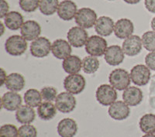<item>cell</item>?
I'll use <instances>...</instances> for the list:
<instances>
[{"label":"cell","instance_id":"83f0119b","mask_svg":"<svg viewBox=\"0 0 155 137\" xmlns=\"http://www.w3.org/2000/svg\"><path fill=\"white\" fill-rule=\"evenodd\" d=\"M42 99L41 91L34 88L27 90L24 94L25 104L32 108L38 107L41 104Z\"/></svg>","mask_w":155,"mask_h":137},{"label":"cell","instance_id":"f6af8a7d","mask_svg":"<svg viewBox=\"0 0 155 137\" xmlns=\"http://www.w3.org/2000/svg\"><path fill=\"white\" fill-rule=\"evenodd\" d=\"M0 26H1V27H2V32H1V35H2V34H3V33H4V28H3V23H2V22L0 23Z\"/></svg>","mask_w":155,"mask_h":137},{"label":"cell","instance_id":"60d3db41","mask_svg":"<svg viewBox=\"0 0 155 137\" xmlns=\"http://www.w3.org/2000/svg\"><path fill=\"white\" fill-rule=\"evenodd\" d=\"M149 103H150V106H151L152 109H155V95L154 96H150V99H149Z\"/></svg>","mask_w":155,"mask_h":137},{"label":"cell","instance_id":"9c48e42d","mask_svg":"<svg viewBox=\"0 0 155 137\" xmlns=\"http://www.w3.org/2000/svg\"><path fill=\"white\" fill-rule=\"evenodd\" d=\"M51 45L52 44L48 38L44 37H38L30 44V54L34 57H45L51 51Z\"/></svg>","mask_w":155,"mask_h":137},{"label":"cell","instance_id":"5bb4252c","mask_svg":"<svg viewBox=\"0 0 155 137\" xmlns=\"http://www.w3.org/2000/svg\"><path fill=\"white\" fill-rule=\"evenodd\" d=\"M21 35L26 41H35L41 34V27L37 22L34 20H27L22 26Z\"/></svg>","mask_w":155,"mask_h":137},{"label":"cell","instance_id":"7402d4cb","mask_svg":"<svg viewBox=\"0 0 155 137\" xmlns=\"http://www.w3.org/2000/svg\"><path fill=\"white\" fill-rule=\"evenodd\" d=\"M62 67L69 74H78L82 69V60L76 55H70L62 62Z\"/></svg>","mask_w":155,"mask_h":137},{"label":"cell","instance_id":"d6986e66","mask_svg":"<svg viewBox=\"0 0 155 137\" xmlns=\"http://www.w3.org/2000/svg\"><path fill=\"white\" fill-rule=\"evenodd\" d=\"M57 130L61 137H74L78 132L77 122L72 119H63L58 123Z\"/></svg>","mask_w":155,"mask_h":137},{"label":"cell","instance_id":"52a82bcc","mask_svg":"<svg viewBox=\"0 0 155 137\" xmlns=\"http://www.w3.org/2000/svg\"><path fill=\"white\" fill-rule=\"evenodd\" d=\"M76 99L73 94L63 91L58 94L55 99V106L59 112L62 113H71L76 107Z\"/></svg>","mask_w":155,"mask_h":137},{"label":"cell","instance_id":"ffe728a7","mask_svg":"<svg viewBox=\"0 0 155 137\" xmlns=\"http://www.w3.org/2000/svg\"><path fill=\"white\" fill-rule=\"evenodd\" d=\"M143 91L134 86L128 87L123 93V99L129 106H137L143 101Z\"/></svg>","mask_w":155,"mask_h":137},{"label":"cell","instance_id":"3957f363","mask_svg":"<svg viewBox=\"0 0 155 137\" xmlns=\"http://www.w3.org/2000/svg\"><path fill=\"white\" fill-rule=\"evenodd\" d=\"M107 47V41L101 36L98 35L88 37L85 45L86 53L93 57H101L104 55Z\"/></svg>","mask_w":155,"mask_h":137},{"label":"cell","instance_id":"4dcf8cb0","mask_svg":"<svg viewBox=\"0 0 155 137\" xmlns=\"http://www.w3.org/2000/svg\"><path fill=\"white\" fill-rule=\"evenodd\" d=\"M142 44L143 47L148 51L154 52L155 51V32L147 31L142 37Z\"/></svg>","mask_w":155,"mask_h":137},{"label":"cell","instance_id":"f546056e","mask_svg":"<svg viewBox=\"0 0 155 137\" xmlns=\"http://www.w3.org/2000/svg\"><path fill=\"white\" fill-rule=\"evenodd\" d=\"M58 0H41L39 9L41 13L45 16H51L58 11Z\"/></svg>","mask_w":155,"mask_h":137},{"label":"cell","instance_id":"ac0fdd59","mask_svg":"<svg viewBox=\"0 0 155 137\" xmlns=\"http://www.w3.org/2000/svg\"><path fill=\"white\" fill-rule=\"evenodd\" d=\"M22 98L16 91H8L3 95L1 100V106L5 110L12 112L16 111L21 106Z\"/></svg>","mask_w":155,"mask_h":137},{"label":"cell","instance_id":"bcb514c9","mask_svg":"<svg viewBox=\"0 0 155 137\" xmlns=\"http://www.w3.org/2000/svg\"><path fill=\"white\" fill-rule=\"evenodd\" d=\"M109 1H114V0H109Z\"/></svg>","mask_w":155,"mask_h":137},{"label":"cell","instance_id":"7c38bea8","mask_svg":"<svg viewBox=\"0 0 155 137\" xmlns=\"http://www.w3.org/2000/svg\"><path fill=\"white\" fill-rule=\"evenodd\" d=\"M108 113L113 119L121 121L128 118L130 114V109L128 105L123 101H116L109 106Z\"/></svg>","mask_w":155,"mask_h":137},{"label":"cell","instance_id":"8fae6325","mask_svg":"<svg viewBox=\"0 0 155 137\" xmlns=\"http://www.w3.org/2000/svg\"><path fill=\"white\" fill-rule=\"evenodd\" d=\"M142 47V39L139 36L132 35L125 39L122 45V49L126 55L129 57H134L140 53Z\"/></svg>","mask_w":155,"mask_h":137},{"label":"cell","instance_id":"8992f818","mask_svg":"<svg viewBox=\"0 0 155 137\" xmlns=\"http://www.w3.org/2000/svg\"><path fill=\"white\" fill-rule=\"evenodd\" d=\"M86 85L85 77L79 74H73L67 76L64 80V88L68 92L78 95L84 91Z\"/></svg>","mask_w":155,"mask_h":137},{"label":"cell","instance_id":"ba28073f","mask_svg":"<svg viewBox=\"0 0 155 137\" xmlns=\"http://www.w3.org/2000/svg\"><path fill=\"white\" fill-rule=\"evenodd\" d=\"M150 69L146 65L137 64L134 66L130 71L131 81L137 86H144L150 81Z\"/></svg>","mask_w":155,"mask_h":137},{"label":"cell","instance_id":"1f68e13d","mask_svg":"<svg viewBox=\"0 0 155 137\" xmlns=\"http://www.w3.org/2000/svg\"><path fill=\"white\" fill-rule=\"evenodd\" d=\"M41 0H19V7L26 12H32L37 10Z\"/></svg>","mask_w":155,"mask_h":137},{"label":"cell","instance_id":"ab89813d","mask_svg":"<svg viewBox=\"0 0 155 137\" xmlns=\"http://www.w3.org/2000/svg\"><path fill=\"white\" fill-rule=\"evenodd\" d=\"M6 72H5V70H4L3 68H1V84L0 85L2 86L3 84H5V81H6Z\"/></svg>","mask_w":155,"mask_h":137},{"label":"cell","instance_id":"484cf974","mask_svg":"<svg viewBox=\"0 0 155 137\" xmlns=\"http://www.w3.org/2000/svg\"><path fill=\"white\" fill-rule=\"evenodd\" d=\"M4 23L5 27L11 30H17L23 25V17L16 11L9 12L4 17Z\"/></svg>","mask_w":155,"mask_h":137},{"label":"cell","instance_id":"7bdbcfd3","mask_svg":"<svg viewBox=\"0 0 155 137\" xmlns=\"http://www.w3.org/2000/svg\"><path fill=\"white\" fill-rule=\"evenodd\" d=\"M151 27L152 29H153V31L155 32V16L151 20Z\"/></svg>","mask_w":155,"mask_h":137},{"label":"cell","instance_id":"f1b7e54d","mask_svg":"<svg viewBox=\"0 0 155 137\" xmlns=\"http://www.w3.org/2000/svg\"><path fill=\"white\" fill-rule=\"evenodd\" d=\"M99 60L96 57L88 56L82 60V70L85 74H94L99 68Z\"/></svg>","mask_w":155,"mask_h":137},{"label":"cell","instance_id":"f35d334b","mask_svg":"<svg viewBox=\"0 0 155 137\" xmlns=\"http://www.w3.org/2000/svg\"><path fill=\"white\" fill-rule=\"evenodd\" d=\"M150 91V96H154L155 95V74H153L150 78V84L149 87Z\"/></svg>","mask_w":155,"mask_h":137},{"label":"cell","instance_id":"d590c367","mask_svg":"<svg viewBox=\"0 0 155 137\" xmlns=\"http://www.w3.org/2000/svg\"><path fill=\"white\" fill-rule=\"evenodd\" d=\"M146 66L150 70H155V51L147 54L145 57Z\"/></svg>","mask_w":155,"mask_h":137},{"label":"cell","instance_id":"2e32d148","mask_svg":"<svg viewBox=\"0 0 155 137\" xmlns=\"http://www.w3.org/2000/svg\"><path fill=\"white\" fill-rule=\"evenodd\" d=\"M71 47L68 41L63 39H58L51 45V52L54 56L60 60H64L71 54Z\"/></svg>","mask_w":155,"mask_h":137},{"label":"cell","instance_id":"836d02e7","mask_svg":"<svg viewBox=\"0 0 155 137\" xmlns=\"http://www.w3.org/2000/svg\"><path fill=\"white\" fill-rule=\"evenodd\" d=\"M0 137H19L16 126L12 124H5L0 128Z\"/></svg>","mask_w":155,"mask_h":137},{"label":"cell","instance_id":"30bf717a","mask_svg":"<svg viewBox=\"0 0 155 137\" xmlns=\"http://www.w3.org/2000/svg\"><path fill=\"white\" fill-rule=\"evenodd\" d=\"M67 38L68 43L72 47L79 48L85 45L88 39V35L85 29L80 27H74L68 30Z\"/></svg>","mask_w":155,"mask_h":137},{"label":"cell","instance_id":"d6a6232c","mask_svg":"<svg viewBox=\"0 0 155 137\" xmlns=\"http://www.w3.org/2000/svg\"><path fill=\"white\" fill-rule=\"evenodd\" d=\"M18 134L19 137H37V130L33 125L26 124L19 127Z\"/></svg>","mask_w":155,"mask_h":137},{"label":"cell","instance_id":"5b68a950","mask_svg":"<svg viewBox=\"0 0 155 137\" xmlns=\"http://www.w3.org/2000/svg\"><path fill=\"white\" fill-rule=\"evenodd\" d=\"M75 23L83 29H89L95 24L97 21V14L93 9L88 7L78 9L74 17Z\"/></svg>","mask_w":155,"mask_h":137},{"label":"cell","instance_id":"e0dca14e","mask_svg":"<svg viewBox=\"0 0 155 137\" xmlns=\"http://www.w3.org/2000/svg\"><path fill=\"white\" fill-rule=\"evenodd\" d=\"M77 12V5L71 0H64L58 5V16L64 21L71 20L75 17Z\"/></svg>","mask_w":155,"mask_h":137},{"label":"cell","instance_id":"603a6c76","mask_svg":"<svg viewBox=\"0 0 155 137\" xmlns=\"http://www.w3.org/2000/svg\"><path fill=\"white\" fill-rule=\"evenodd\" d=\"M26 84L25 78L21 74L12 73L6 77L5 85L11 91H20L23 89Z\"/></svg>","mask_w":155,"mask_h":137},{"label":"cell","instance_id":"74e56055","mask_svg":"<svg viewBox=\"0 0 155 137\" xmlns=\"http://www.w3.org/2000/svg\"><path fill=\"white\" fill-rule=\"evenodd\" d=\"M144 5L149 12L155 13V0H145Z\"/></svg>","mask_w":155,"mask_h":137},{"label":"cell","instance_id":"8d00e7d4","mask_svg":"<svg viewBox=\"0 0 155 137\" xmlns=\"http://www.w3.org/2000/svg\"><path fill=\"white\" fill-rule=\"evenodd\" d=\"M1 2V13H0V18L5 17L6 15L9 13V5L8 2L5 0H0Z\"/></svg>","mask_w":155,"mask_h":137},{"label":"cell","instance_id":"44dd1931","mask_svg":"<svg viewBox=\"0 0 155 137\" xmlns=\"http://www.w3.org/2000/svg\"><path fill=\"white\" fill-rule=\"evenodd\" d=\"M115 23L109 16H101L95 24V30L101 37H109L114 32Z\"/></svg>","mask_w":155,"mask_h":137},{"label":"cell","instance_id":"cb8c5ba5","mask_svg":"<svg viewBox=\"0 0 155 137\" xmlns=\"http://www.w3.org/2000/svg\"><path fill=\"white\" fill-rule=\"evenodd\" d=\"M36 117L35 111L34 109L28 106H21L16 110V119L19 123L26 125L30 124L34 121Z\"/></svg>","mask_w":155,"mask_h":137},{"label":"cell","instance_id":"b9f144b4","mask_svg":"<svg viewBox=\"0 0 155 137\" xmlns=\"http://www.w3.org/2000/svg\"><path fill=\"white\" fill-rule=\"evenodd\" d=\"M124 1L128 4H131V5H134V4H137L140 2V0H124Z\"/></svg>","mask_w":155,"mask_h":137},{"label":"cell","instance_id":"6da1fadb","mask_svg":"<svg viewBox=\"0 0 155 137\" xmlns=\"http://www.w3.org/2000/svg\"><path fill=\"white\" fill-rule=\"evenodd\" d=\"M130 74L123 68L115 69L109 76V81L115 89L124 91L130 87L131 82Z\"/></svg>","mask_w":155,"mask_h":137},{"label":"cell","instance_id":"9a60e30c","mask_svg":"<svg viewBox=\"0 0 155 137\" xmlns=\"http://www.w3.org/2000/svg\"><path fill=\"white\" fill-rule=\"evenodd\" d=\"M134 26L130 19L123 18L115 23L114 34L119 39H127L132 36Z\"/></svg>","mask_w":155,"mask_h":137},{"label":"cell","instance_id":"277c9868","mask_svg":"<svg viewBox=\"0 0 155 137\" xmlns=\"http://www.w3.org/2000/svg\"><path fill=\"white\" fill-rule=\"evenodd\" d=\"M96 100L103 106H110L117 99V92L112 85L101 84L95 92Z\"/></svg>","mask_w":155,"mask_h":137},{"label":"cell","instance_id":"d4e9b609","mask_svg":"<svg viewBox=\"0 0 155 137\" xmlns=\"http://www.w3.org/2000/svg\"><path fill=\"white\" fill-rule=\"evenodd\" d=\"M57 107L52 102H45L41 103L37 109V114L40 119L45 121L51 120L57 115Z\"/></svg>","mask_w":155,"mask_h":137},{"label":"cell","instance_id":"e575fe53","mask_svg":"<svg viewBox=\"0 0 155 137\" xmlns=\"http://www.w3.org/2000/svg\"><path fill=\"white\" fill-rule=\"evenodd\" d=\"M42 99L46 102H52L58 96V91L54 87H44L41 91Z\"/></svg>","mask_w":155,"mask_h":137},{"label":"cell","instance_id":"4316f807","mask_svg":"<svg viewBox=\"0 0 155 137\" xmlns=\"http://www.w3.org/2000/svg\"><path fill=\"white\" fill-rule=\"evenodd\" d=\"M140 128L146 134L155 133V115L145 114L140 119Z\"/></svg>","mask_w":155,"mask_h":137},{"label":"cell","instance_id":"7a4b0ae2","mask_svg":"<svg viewBox=\"0 0 155 137\" xmlns=\"http://www.w3.org/2000/svg\"><path fill=\"white\" fill-rule=\"evenodd\" d=\"M5 49L11 56H21L27 49V41L22 36L12 35L5 41Z\"/></svg>","mask_w":155,"mask_h":137},{"label":"cell","instance_id":"ee69618b","mask_svg":"<svg viewBox=\"0 0 155 137\" xmlns=\"http://www.w3.org/2000/svg\"><path fill=\"white\" fill-rule=\"evenodd\" d=\"M142 137H155V135L154 134H146Z\"/></svg>","mask_w":155,"mask_h":137},{"label":"cell","instance_id":"4fadbf2b","mask_svg":"<svg viewBox=\"0 0 155 137\" xmlns=\"http://www.w3.org/2000/svg\"><path fill=\"white\" fill-rule=\"evenodd\" d=\"M124 52L118 45H112L108 47L104 54L105 60L109 65L117 66L123 63L124 60Z\"/></svg>","mask_w":155,"mask_h":137}]
</instances>
